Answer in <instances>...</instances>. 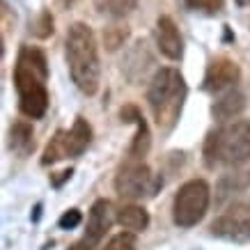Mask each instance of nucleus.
<instances>
[{"label": "nucleus", "instance_id": "1", "mask_svg": "<svg viewBox=\"0 0 250 250\" xmlns=\"http://www.w3.org/2000/svg\"><path fill=\"white\" fill-rule=\"evenodd\" d=\"M46 78V55L35 46H23L14 67V85L19 92V108L30 120H39L48 108V92L44 85Z\"/></svg>", "mask_w": 250, "mask_h": 250}, {"label": "nucleus", "instance_id": "2", "mask_svg": "<svg viewBox=\"0 0 250 250\" xmlns=\"http://www.w3.org/2000/svg\"><path fill=\"white\" fill-rule=\"evenodd\" d=\"M69 74L76 87L85 94H97L99 81H101V64H99V48L97 37L90 25L74 23L67 32V44H64Z\"/></svg>", "mask_w": 250, "mask_h": 250}, {"label": "nucleus", "instance_id": "3", "mask_svg": "<svg viewBox=\"0 0 250 250\" xmlns=\"http://www.w3.org/2000/svg\"><path fill=\"white\" fill-rule=\"evenodd\" d=\"M184 99H186V83L182 74L172 67L159 69L149 83L147 101L161 131H170L177 124L184 108Z\"/></svg>", "mask_w": 250, "mask_h": 250}, {"label": "nucleus", "instance_id": "4", "mask_svg": "<svg viewBox=\"0 0 250 250\" xmlns=\"http://www.w3.org/2000/svg\"><path fill=\"white\" fill-rule=\"evenodd\" d=\"M250 159V122H228L218 131H211L205 143L207 167L216 166H243Z\"/></svg>", "mask_w": 250, "mask_h": 250}, {"label": "nucleus", "instance_id": "5", "mask_svg": "<svg viewBox=\"0 0 250 250\" xmlns=\"http://www.w3.org/2000/svg\"><path fill=\"white\" fill-rule=\"evenodd\" d=\"M209 200H211V190L209 184L202 179H190L177 190L172 202V218L179 228H193L205 218L207 209H209Z\"/></svg>", "mask_w": 250, "mask_h": 250}, {"label": "nucleus", "instance_id": "6", "mask_svg": "<svg viewBox=\"0 0 250 250\" xmlns=\"http://www.w3.org/2000/svg\"><path fill=\"white\" fill-rule=\"evenodd\" d=\"M161 177H154L152 170L145 166L143 161H131L120 167L115 177V190L124 200H143V197H154L161 188Z\"/></svg>", "mask_w": 250, "mask_h": 250}, {"label": "nucleus", "instance_id": "7", "mask_svg": "<svg viewBox=\"0 0 250 250\" xmlns=\"http://www.w3.org/2000/svg\"><path fill=\"white\" fill-rule=\"evenodd\" d=\"M211 234L228 241H250V202H236L211 223Z\"/></svg>", "mask_w": 250, "mask_h": 250}, {"label": "nucleus", "instance_id": "8", "mask_svg": "<svg viewBox=\"0 0 250 250\" xmlns=\"http://www.w3.org/2000/svg\"><path fill=\"white\" fill-rule=\"evenodd\" d=\"M115 223V213H113V205L108 200H97L90 209L87 216V229H85V241L90 246H97L106 232L110 229V225Z\"/></svg>", "mask_w": 250, "mask_h": 250}, {"label": "nucleus", "instance_id": "9", "mask_svg": "<svg viewBox=\"0 0 250 250\" xmlns=\"http://www.w3.org/2000/svg\"><path fill=\"white\" fill-rule=\"evenodd\" d=\"M241 78V69L239 64L228 58H218L213 60L207 69V76H205V90L209 92H220L225 87H232L234 83H239Z\"/></svg>", "mask_w": 250, "mask_h": 250}, {"label": "nucleus", "instance_id": "10", "mask_svg": "<svg viewBox=\"0 0 250 250\" xmlns=\"http://www.w3.org/2000/svg\"><path fill=\"white\" fill-rule=\"evenodd\" d=\"M156 44H159V51L167 60H179L182 58L184 42L170 16H159V21H156Z\"/></svg>", "mask_w": 250, "mask_h": 250}, {"label": "nucleus", "instance_id": "11", "mask_svg": "<svg viewBox=\"0 0 250 250\" xmlns=\"http://www.w3.org/2000/svg\"><path fill=\"white\" fill-rule=\"evenodd\" d=\"M243 108H246V97L239 90H228L213 101L211 113L220 122H234V117L243 113Z\"/></svg>", "mask_w": 250, "mask_h": 250}, {"label": "nucleus", "instance_id": "12", "mask_svg": "<svg viewBox=\"0 0 250 250\" xmlns=\"http://www.w3.org/2000/svg\"><path fill=\"white\" fill-rule=\"evenodd\" d=\"M64 140H67L69 156H81V154L87 149V145H90V140H92L90 124H87L83 117H78V120L74 122L71 131H64Z\"/></svg>", "mask_w": 250, "mask_h": 250}, {"label": "nucleus", "instance_id": "13", "mask_svg": "<svg viewBox=\"0 0 250 250\" xmlns=\"http://www.w3.org/2000/svg\"><path fill=\"white\" fill-rule=\"evenodd\" d=\"M117 223H120L124 229L129 232H143L147 229L149 225V213L145 207H138V205H124L117 211Z\"/></svg>", "mask_w": 250, "mask_h": 250}, {"label": "nucleus", "instance_id": "14", "mask_svg": "<svg viewBox=\"0 0 250 250\" xmlns=\"http://www.w3.org/2000/svg\"><path fill=\"white\" fill-rule=\"evenodd\" d=\"M246 188H250V167L223 174V179L218 182V197H228Z\"/></svg>", "mask_w": 250, "mask_h": 250}, {"label": "nucleus", "instance_id": "15", "mask_svg": "<svg viewBox=\"0 0 250 250\" xmlns=\"http://www.w3.org/2000/svg\"><path fill=\"white\" fill-rule=\"evenodd\" d=\"M138 0H94V7H97L99 14L113 16V19H120V16H126L136 9Z\"/></svg>", "mask_w": 250, "mask_h": 250}, {"label": "nucleus", "instance_id": "16", "mask_svg": "<svg viewBox=\"0 0 250 250\" xmlns=\"http://www.w3.org/2000/svg\"><path fill=\"white\" fill-rule=\"evenodd\" d=\"M35 147V140H32V126L25 124V122H16L12 126V149L21 154H28Z\"/></svg>", "mask_w": 250, "mask_h": 250}, {"label": "nucleus", "instance_id": "17", "mask_svg": "<svg viewBox=\"0 0 250 250\" xmlns=\"http://www.w3.org/2000/svg\"><path fill=\"white\" fill-rule=\"evenodd\" d=\"M136 124H138V133H136V138H133V145H131V149H129V154H131V159L133 161L147 156L149 147H152V136H149V126H147V122L140 117Z\"/></svg>", "mask_w": 250, "mask_h": 250}, {"label": "nucleus", "instance_id": "18", "mask_svg": "<svg viewBox=\"0 0 250 250\" xmlns=\"http://www.w3.org/2000/svg\"><path fill=\"white\" fill-rule=\"evenodd\" d=\"M69 152H67V140H64V131H58L53 138H51V143L46 145L44 149V159L42 163L48 166V163H55V161L60 159H67Z\"/></svg>", "mask_w": 250, "mask_h": 250}, {"label": "nucleus", "instance_id": "19", "mask_svg": "<svg viewBox=\"0 0 250 250\" xmlns=\"http://www.w3.org/2000/svg\"><path fill=\"white\" fill-rule=\"evenodd\" d=\"M136 248H138L136 234H133V232H120V234H115L101 250H136Z\"/></svg>", "mask_w": 250, "mask_h": 250}, {"label": "nucleus", "instance_id": "20", "mask_svg": "<svg viewBox=\"0 0 250 250\" xmlns=\"http://www.w3.org/2000/svg\"><path fill=\"white\" fill-rule=\"evenodd\" d=\"M51 32H53V16L48 14V12H42L37 23H35V35L44 39V37H48Z\"/></svg>", "mask_w": 250, "mask_h": 250}, {"label": "nucleus", "instance_id": "21", "mask_svg": "<svg viewBox=\"0 0 250 250\" xmlns=\"http://www.w3.org/2000/svg\"><path fill=\"white\" fill-rule=\"evenodd\" d=\"M186 2H188V7L200 9V12H209V14L223 9V0H186Z\"/></svg>", "mask_w": 250, "mask_h": 250}, {"label": "nucleus", "instance_id": "22", "mask_svg": "<svg viewBox=\"0 0 250 250\" xmlns=\"http://www.w3.org/2000/svg\"><path fill=\"white\" fill-rule=\"evenodd\" d=\"M81 220H83V216H81V211L78 209H69V211L62 213L60 218V228L62 229H74L81 225Z\"/></svg>", "mask_w": 250, "mask_h": 250}, {"label": "nucleus", "instance_id": "23", "mask_svg": "<svg viewBox=\"0 0 250 250\" xmlns=\"http://www.w3.org/2000/svg\"><path fill=\"white\" fill-rule=\"evenodd\" d=\"M120 117H122V122H138L143 115H140V110L133 104H129V106H124L120 110Z\"/></svg>", "mask_w": 250, "mask_h": 250}, {"label": "nucleus", "instance_id": "24", "mask_svg": "<svg viewBox=\"0 0 250 250\" xmlns=\"http://www.w3.org/2000/svg\"><path fill=\"white\" fill-rule=\"evenodd\" d=\"M92 248H94V246H90V243H87V241H85V239H83V241L74 243V246H71V248H69V250H92Z\"/></svg>", "mask_w": 250, "mask_h": 250}, {"label": "nucleus", "instance_id": "25", "mask_svg": "<svg viewBox=\"0 0 250 250\" xmlns=\"http://www.w3.org/2000/svg\"><path fill=\"white\" fill-rule=\"evenodd\" d=\"M234 2H236V5H241V7H248V5H250V0H234Z\"/></svg>", "mask_w": 250, "mask_h": 250}]
</instances>
